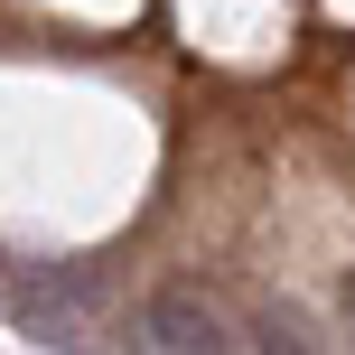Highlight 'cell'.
<instances>
[{"label": "cell", "instance_id": "obj_4", "mask_svg": "<svg viewBox=\"0 0 355 355\" xmlns=\"http://www.w3.org/2000/svg\"><path fill=\"white\" fill-rule=\"evenodd\" d=\"M337 309H346V327H355V281H346V290H337Z\"/></svg>", "mask_w": 355, "mask_h": 355}, {"label": "cell", "instance_id": "obj_3", "mask_svg": "<svg viewBox=\"0 0 355 355\" xmlns=\"http://www.w3.org/2000/svg\"><path fill=\"white\" fill-rule=\"evenodd\" d=\"M252 346L300 355V346H318V337H309V318H300V309H262V318H252Z\"/></svg>", "mask_w": 355, "mask_h": 355}, {"label": "cell", "instance_id": "obj_1", "mask_svg": "<svg viewBox=\"0 0 355 355\" xmlns=\"http://www.w3.org/2000/svg\"><path fill=\"white\" fill-rule=\"evenodd\" d=\"M103 300V271L94 262H37L28 281L10 290V318L28 346H85V318Z\"/></svg>", "mask_w": 355, "mask_h": 355}, {"label": "cell", "instance_id": "obj_2", "mask_svg": "<svg viewBox=\"0 0 355 355\" xmlns=\"http://www.w3.org/2000/svg\"><path fill=\"white\" fill-rule=\"evenodd\" d=\"M131 346H150V355H225L234 327H225V309L196 300V290H159V300L141 309V327H131Z\"/></svg>", "mask_w": 355, "mask_h": 355}]
</instances>
